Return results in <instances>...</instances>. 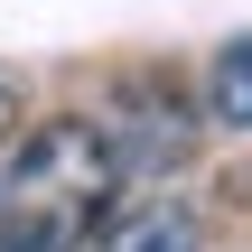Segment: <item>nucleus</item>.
I'll return each instance as SVG.
<instances>
[{
    "label": "nucleus",
    "instance_id": "1",
    "mask_svg": "<svg viewBox=\"0 0 252 252\" xmlns=\"http://www.w3.org/2000/svg\"><path fill=\"white\" fill-rule=\"evenodd\" d=\"M0 196H19V206H75V215H103V206L122 196L112 131H103V122H75V112L28 122V131L9 140V159H0Z\"/></svg>",
    "mask_w": 252,
    "mask_h": 252
},
{
    "label": "nucleus",
    "instance_id": "2",
    "mask_svg": "<svg viewBox=\"0 0 252 252\" xmlns=\"http://www.w3.org/2000/svg\"><path fill=\"white\" fill-rule=\"evenodd\" d=\"M196 243H206V224L178 196H131L94 224V252H196Z\"/></svg>",
    "mask_w": 252,
    "mask_h": 252
},
{
    "label": "nucleus",
    "instance_id": "3",
    "mask_svg": "<svg viewBox=\"0 0 252 252\" xmlns=\"http://www.w3.org/2000/svg\"><path fill=\"white\" fill-rule=\"evenodd\" d=\"M103 215H75V206H19L0 196V252H84Z\"/></svg>",
    "mask_w": 252,
    "mask_h": 252
},
{
    "label": "nucleus",
    "instance_id": "4",
    "mask_svg": "<svg viewBox=\"0 0 252 252\" xmlns=\"http://www.w3.org/2000/svg\"><path fill=\"white\" fill-rule=\"evenodd\" d=\"M206 122L252 131V28H243V37H224V47L206 56Z\"/></svg>",
    "mask_w": 252,
    "mask_h": 252
},
{
    "label": "nucleus",
    "instance_id": "5",
    "mask_svg": "<svg viewBox=\"0 0 252 252\" xmlns=\"http://www.w3.org/2000/svg\"><path fill=\"white\" fill-rule=\"evenodd\" d=\"M9 140H19V94L0 84V150H9Z\"/></svg>",
    "mask_w": 252,
    "mask_h": 252
}]
</instances>
